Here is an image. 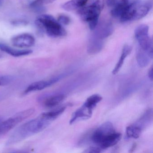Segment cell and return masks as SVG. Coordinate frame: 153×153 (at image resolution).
I'll return each instance as SVG.
<instances>
[{
	"label": "cell",
	"instance_id": "obj_27",
	"mask_svg": "<svg viewBox=\"0 0 153 153\" xmlns=\"http://www.w3.org/2000/svg\"><path fill=\"white\" fill-rule=\"evenodd\" d=\"M148 77L151 81H153V67H151L148 71Z\"/></svg>",
	"mask_w": 153,
	"mask_h": 153
},
{
	"label": "cell",
	"instance_id": "obj_3",
	"mask_svg": "<svg viewBox=\"0 0 153 153\" xmlns=\"http://www.w3.org/2000/svg\"><path fill=\"white\" fill-rule=\"evenodd\" d=\"M152 7V2L150 1L128 4L120 17V21L125 23L141 19L148 14Z\"/></svg>",
	"mask_w": 153,
	"mask_h": 153
},
{
	"label": "cell",
	"instance_id": "obj_12",
	"mask_svg": "<svg viewBox=\"0 0 153 153\" xmlns=\"http://www.w3.org/2000/svg\"><path fill=\"white\" fill-rule=\"evenodd\" d=\"M93 111V110H90L82 105L81 107L73 113L70 120V124H72L77 120H87L91 118Z\"/></svg>",
	"mask_w": 153,
	"mask_h": 153
},
{
	"label": "cell",
	"instance_id": "obj_30",
	"mask_svg": "<svg viewBox=\"0 0 153 153\" xmlns=\"http://www.w3.org/2000/svg\"><path fill=\"white\" fill-rule=\"evenodd\" d=\"M2 120V117L0 116V121H1Z\"/></svg>",
	"mask_w": 153,
	"mask_h": 153
},
{
	"label": "cell",
	"instance_id": "obj_2",
	"mask_svg": "<svg viewBox=\"0 0 153 153\" xmlns=\"http://www.w3.org/2000/svg\"><path fill=\"white\" fill-rule=\"evenodd\" d=\"M36 24L50 37L57 38L67 35V32L62 25L51 15H40L36 18Z\"/></svg>",
	"mask_w": 153,
	"mask_h": 153
},
{
	"label": "cell",
	"instance_id": "obj_23",
	"mask_svg": "<svg viewBox=\"0 0 153 153\" xmlns=\"http://www.w3.org/2000/svg\"><path fill=\"white\" fill-rule=\"evenodd\" d=\"M56 0H35L30 4V7L35 9L42 8L43 6L51 4Z\"/></svg>",
	"mask_w": 153,
	"mask_h": 153
},
{
	"label": "cell",
	"instance_id": "obj_20",
	"mask_svg": "<svg viewBox=\"0 0 153 153\" xmlns=\"http://www.w3.org/2000/svg\"><path fill=\"white\" fill-rule=\"evenodd\" d=\"M65 96L59 94L48 97L45 100L44 105L47 108H52L59 105L65 99Z\"/></svg>",
	"mask_w": 153,
	"mask_h": 153
},
{
	"label": "cell",
	"instance_id": "obj_29",
	"mask_svg": "<svg viewBox=\"0 0 153 153\" xmlns=\"http://www.w3.org/2000/svg\"><path fill=\"white\" fill-rule=\"evenodd\" d=\"M3 4V0H0V7H1Z\"/></svg>",
	"mask_w": 153,
	"mask_h": 153
},
{
	"label": "cell",
	"instance_id": "obj_25",
	"mask_svg": "<svg viewBox=\"0 0 153 153\" xmlns=\"http://www.w3.org/2000/svg\"><path fill=\"white\" fill-rule=\"evenodd\" d=\"M57 21L62 25H67L70 23V18L68 16L65 15H61L58 17Z\"/></svg>",
	"mask_w": 153,
	"mask_h": 153
},
{
	"label": "cell",
	"instance_id": "obj_15",
	"mask_svg": "<svg viewBox=\"0 0 153 153\" xmlns=\"http://www.w3.org/2000/svg\"><path fill=\"white\" fill-rule=\"evenodd\" d=\"M153 52L146 51L138 49L137 51V61L140 68H145L153 59Z\"/></svg>",
	"mask_w": 153,
	"mask_h": 153
},
{
	"label": "cell",
	"instance_id": "obj_19",
	"mask_svg": "<svg viewBox=\"0 0 153 153\" xmlns=\"http://www.w3.org/2000/svg\"><path fill=\"white\" fill-rule=\"evenodd\" d=\"M88 1V0H70L63 4L62 7L66 11H73L85 7Z\"/></svg>",
	"mask_w": 153,
	"mask_h": 153
},
{
	"label": "cell",
	"instance_id": "obj_10",
	"mask_svg": "<svg viewBox=\"0 0 153 153\" xmlns=\"http://www.w3.org/2000/svg\"><path fill=\"white\" fill-rule=\"evenodd\" d=\"M107 6L111 8V15L115 18L120 19L124 9L128 5V0H106Z\"/></svg>",
	"mask_w": 153,
	"mask_h": 153
},
{
	"label": "cell",
	"instance_id": "obj_26",
	"mask_svg": "<svg viewBox=\"0 0 153 153\" xmlns=\"http://www.w3.org/2000/svg\"><path fill=\"white\" fill-rule=\"evenodd\" d=\"M102 149L99 147H90L86 149L84 151V153H100L102 152Z\"/></svg>",
	"mask_w": 153,
	"mask_h": 153
},
{
	"label": "cell",
	"instance_id": "obj_14",
	"mask_svg": "<svg viewBox=\"0 0 153 153\" xmlns=\"http://www.w3.org/2000/svg\"><path fill=\"white\" fill-rule=\"evenodd\" d=\"M0 50L7 54L15 57H22L29 55L33 53L29 50H18L12 48L5 44L0 42Z\"/></svg>",
	"mask_w": 153,
	"mask_h": 153
},
{
	"label": "cell",
	"instance_id": "obj_11",
	"mask_svg": "<svg viewBox=\"0 0 153 153\" xmlns=\"http://www.w3.org/2000/svg\"><path fill=\"white\" fill-rule=\"evenodd\" d=\"M121 136L120 133L116 132V131H114L105 137L98 146L102 149H106L113 146L120 140Z\"/></svg>",
	"mask_w": 153,
	"mask_h": 153
},
{
	"label": "cell",
	"instance_id": "obj_8",
	"mask_svg": "<svg viewBox=\"0 0 153 153\" xmlns=\"http://www.w3.org/2000/svg\"><path fill=\"white\" fill-rule=\"evenodd\" d=\"M61 76L55 77L50 79L36 81L29 85L24 91V94H27L32 92H36L45 89L55 84L60 79Z\"/></svg>",
	"mask_w": 153,
	"mask_h": 153
},
{
	"label": "cell",
	"instance_id": "obj_16",
	"mask_svg": "<svg viewBox=\"0 0 153 153\" xmlns=\"http://www.w3.org/2000/svg\"><path fill=\"white\" fill-rule=\"evenodd\" d=\"M103 44V40L92 36L88 45V52L90 54L98 53L102 49Z\"/></svg>",
	"mask_w": 153,
	"mask_h": 153
},
{
	"label": "cell",
	"instance_id": "obj_17",
	"mask_svg": "<svg viewBox=\"0 0 153 153\" xmlns=\"http://www.w3.org/2000/svg\"><path fill=\"white\" fill-rule=\"evenodd\" d=\"M131 50H132V48L130 45H125L123 46L122 51L121 55L118 61V62L115 65V68L113 70L112 72L113 75H115L119 72L123 65L125 59L130 54Z\"/></svg>",
	"mask_w": 153,
	"mask_h": 153
},
{
	"label": "cell",
	"instance_id": "obj_13",
	"mask_svg": "<svg viewBox=\"0 0 153 153\" xmlns=\"http://www.w3.org/2000/svg\"><path fill=\"white\" fill-rule=\"evenodd\" d=\"M94 30H95L94 33L93 35L99 39L103 40L112 33L113 28L110 23H102L98 26H97Z\"/></svg>",
	"mask_w": 153,
	"mask_h": 153
},
{
	"label": "cell",
	"instance_id": "obj_21",
	"mask_svg": "<svg viewBox=\"0 0 153 153\" xmlns=\"http://www.w3.org/2000/svg\"><path fill=\"white\" fill-rule=\"evenodd\" d=\"M102 99V97L99 94H95L88 97L83 105L87 108L93 110L96 106L100 102Z\"/></svg>",
	"mask_w": 153,
	"mask_h": 153
},
{
	"label": "cell",
	"instance_id": "obj_4",
	"mask_svg": "<svg viewBox=\"0 0 153 153\" xmlns=\"http://www.w3.org/2000/svg\"><path fill=\"white\" fill-rule=\"evenodd\" d=\"M104 6L103 0H96L91 5L85 6L78 10L79 16L83 21L88 24L90 30H94L98 25L99 16Z\"/></svg>",
	"mask_w": 153,
	"mask_h": 153
},
{
	"label": "cell",
	"instance_id": "obj_22",
	"mask_svg": "<svg viewBox=\"0 0 153 153\" xmlns=\"http://www.w3.org/2000/svg\"><path fill=\"white\" fill-rule=\"evenodd\" d=\"M142 131V130L135 124L130 125L126 128V137L128 138H138Z\"/></svg>",
	"mask_w": 153,
	"mask_h": 153
},
{
	"label": "cell",
	"instance_id": "obj_28",
	"mask_svg": "<svg viewBox=\"0 0 153 153\" xmlns=\"http://www.w3.org/2000/svg\"><path fill=\"white\" fill-rule=\"evenodd\" d=\"M136 144H134V145H133V146H132V147H131V149H130L131 151H130V152H132L133 151H134V149H135V148H136Z\"/></svg>",
	"mask_w": 153,
	"mask_h": 153
},
{
	"label": "cell",
	"instance_id": "obj_6",
	"mask_svg": "<svg viewBox=\"0 0 153 153\" xmlns=\"http://www.w3.org/2000/svg\"><path fill=\"white\" fill-rule=\"evenodd\" d=\"M135 37L138 44V49L153 52V41L149 35V27L146 25L138 26L134 32Z\"/></svg>",
	"mask_w": 153,
	"mask_h": 153
},
{
	"label": "cell",
	"instance_id": "obj_18",
	"mask_svg": "<svg viewBox=\"0 0 153 153\" xmlns=\"http://www.w3.org/2000/svg\"><path fill=\"white\" fill-rule=\"evenodd\" d=\"M153 120V110L149 109L146 111L142 116L135 123V125L143 130L147 126H148Z\"/></svg>",
	"mask_w": 153,
	"mask_h": 153
},
{
	"label": "cell",
	"instance_id": "obj_24",
	"mask_svg": "<svg viewBox=\"0 0 153 153\" xmlns=\"http://www.w3.org/2000/svg\"><path fill=\"white\" fill-rule=\"evenodd\" d=\"M14 79V77L10 75L0 76V87L9 85Z\"/></svg>",
	"mask_w": 153,
	"mask_h": 153
},
{
	"label": "cell",
	"instance_id": "obj_5",
	"mask_svg": "<svg viewBox=\"0 0 153 153\" xmlns=\"http://www.w3.org/2000/svg\"><path fill=\"white\" fill-rule=\"evenodd\" d=\"M34 112V109L30 108L19 112L5 120H1L0 122V135L8 132L23 121L32 116Z\"/></svg>",
	"mask_w": 153,
	"mask_h": 153
},
{
	"label": "cell",
	"instance_id": "obj_9",
	"mask_svg": "<svg viewBox=\"0 0 153 153\" xmlns=\"http://www.w3.org/2000/svg\"><path fill=\"white\" fill-rule=\"evenodd\" d=\"M11 43L16 47L28 48L34 45L35 39L33 36L29 34L24 33L13 37L11 39Z\"/></svg>",
	"mask_w": 153,
	"mask_h": 153
},
{
	"label": "cell",
	"instance_id": "obj_7",
	"mask_svg": "<svg viewBox=\"0 0 153 153\" xmlns=\"http://www.w3.org/2000/svg\"><path fill=\"white\" fill-rule=\"evenodd\" d=\"M115 131L112 123L109 121L106 122L94 131L91 139L93 142L98 146L105 137Z\"/></svg>",
	"mask_w": 153,
	"mask_h": 153
},
{
	"label": "cell",
	"instance_id": "obj_1",
	"mask_svg": "<svg viewBox=\"0 0 153 153\" xmlns=\"http://www.w3.org/2000/svg\"><path fill=\"white\" fill-rule=\"evenodd\" d=\"M43 113L36 118L23 123L15 130L7 140L6 145L12 146L37 134L46 128L52 122Z\"/></svg>",
	"mask_w": 153,
	"mask_h": 153
},
{
	"label": "cell",
	"instance_id": "obj_31",
	"mask_svg": "<svg viewBox=\"0 0 153 153\" xmlns=\"http://www.w3.org/2000/svg\"><path fill=\"white\" fill-rule=\"evenodd\" d=\"M1 57H2V55L0 53V59L1 58Z\"/></svg>",
	"mask_w": 153,
	"mask_h": 153
}]
</instances>
